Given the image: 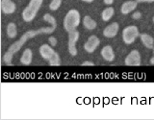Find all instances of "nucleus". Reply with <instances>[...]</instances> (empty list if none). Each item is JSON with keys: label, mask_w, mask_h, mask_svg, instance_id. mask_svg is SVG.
Listing matches in <instances>:
<instances>
[{"label": "nucleus", "mask_w": 154, "mask_h": 120, "mask_svg": "<svg viewBox=\"0 0 154 120\" xmlns=\"http://www.w3.org/2000/svg\"><path fill=\"white\" fill-rule=\"evenodd\" d=\"M79 38V33L77 30H72L69 32V52L71 56L77 55V49H76V42Z\"/></svg>", "instance_id": "obj_5"}, {"label": "nucleus", "mask_w": 154, "mask_h": 120, "mask_svg": "<svg viewBox=\"0 0 154 120\" xmlns=\"http://www.w3.org/2000/svg\"><path fill=\"white\" fill-rule=\"evenodd\" d=\"M114 2V0H104V3L106 5H112Z\"/></svg>", "instance_id": "obj_25"}, {"label": "nucleus", "mask_w": 154, "mask_h": 120, "mask_svg": "<svg viewBox=\"0 0 154 120\" xmlns=\"http://www.w3.org/2000/svg\"><path fill=\"white\" fill-rule=\"evenodd\" d=\"M41 32L40 30H31V31H27L25 34H23V36L19 38V40L17 41H16L14 43H13V44L9 47L8 51H10L11 53H13V54H14V53L18 52L19 50L21 49V47L23 46V44H25V42L29 40V38H32L34 37H36L38 35H40Z\"/></svg>", "instance_id": "obj_3"}, {"label": "nucleus", "mask_w": 154, "mask_h": 120, "mask_svg": "<svg viewBox=\"0 0 154 120\" xmlns=\"http://www.w3.org/2000/svg\"><path fill=\"white\" fill-rule=\"evenodd\" d=\"M82 1H84V2H87V3H91V2H93L94 0H82Z\"/></svg>", "instance_id": "obj_26"}, {"label": "nucleus", "mask_w": 154, "mask_h": 120, "mask_svg": "<svg viewBox=\"0 0 154 120\" xmlns=\"http://www.w3.org/2000/svg\"><path fill=\"white\" fill-rule=\"evenodd\" d=\"M153 22H154V16H153Z\"/></svg>", "instance_id": "obj_29"}, {"label": "nucleus", "mask_w": 154, "mask_h": 120, "mask_svg": "<svg viewBox=\"0 0 154 120\" xmlns=\"http://www.w3.org/2000/svg\"><path fill=\"white\" fill-rule=\"evenodd\" d=\"M80 24V14L78 11L72 9L66 14L64 19V27L67 31L76 30V27Z\"/></svg>", "instance_id": "obj_2"}, {"label": "nucleus", "mask_w": 154, "mask_h": 120, "mask_svg": "<svg viewBox=\"0 0 154 120\" xmlns=\"http://www.w3.org/2000/svg\"><path fill=\"white\" fill-rule=\"evenodd\" d=\"M48 62H49V64L52 66L60 65V57H59V55H58V53H55V55L53 56L49 61H48Z\"/></svg>", "instance_id": "obj_19"}, {"label": "nucleus", "mask_w": 154, "mask_h": 120, "mask_svg": "<svg viewBox=\"0 0 154 120\" xmlns=\"http://www.w3.org/2000/svg\"><path fill=\"white\" fill-rule=\"evenodd\" d=\"M138 2L137 1H126L122 5L120 12L122 14H128L137 8Z\"/></svg>", "instance_id": "obj_12"}, {"label": "nucleus", "mask_w": 154, "mask_h": 120, "mask_svg": "<svg viewBox=\"0 0 154 120\" xmlns=\"http://www.w3.org/2000/svg\"><path fill=\"white\" fill-rule=\"evenodd\" d=\"M62 4V0H52L51 3L49 4V9L51 11H56L60 8Z\"/></svg>", "instance_id": "obj_20"}, {"label": "nucleus", "mask_w": 154, "mask_h": 120, "mask_svg": "<svg viewBox=\"0 0 154 120\" xmlns=\"http://www.w3.org/2000/svg\"><path fill=\"white\" fill-rule=\"evenodd\" d=\"M83 24H84V27L88 29V30H94L96 27V22L90 16H86L84 17Z\"/></svg>", "instance_id": "obj_15"}, {"label": "nucleus", "mask_w": 154, "mask_h": 120, "mask_svg": "<svg viewBox=\"0 0 154 120\" xmlns=\"http://www.w3.org/2000/svg\"><path fill=\"white\" fill-rule=\"evenodd\" d=\"M114 8L112 7H109L107 9H105L104 11L102 12V14H101V17H102V19L104 21H108L110 20L111 18H112V16H114Z\"/></svg>", "instance_id": "obj_17"}, {"label": "nucleus", "mask_w": 154, "mask_h": 120, "mask_svg": "<svg viewBox=\"0 0 154 120\" xmlns=\"http://www.w3.org/2000/svg\"><path fill=\"white\" fill-rule=\"evenodd\" d=\"M141 37V40L143 43V45L148 49H153L154 48V40L151 36L147 35V34H142L140 35Z\"/></svg>", "instance_id": "obj_14"}, {"label": "nucleus", "mask_w": 154, "mask_h": 120, "mask_svg": "<svg viewBox=\"0 0 154 120\" xmlns=\"http://www.w3.org/2000/svg\"><path fill=\"white\" fill-rule=\"evenodd\" d=\"M136 1L138 3H143V2H148V3H150V2H154V0H136Z\"/></svg>", "instance_id": "obj_24"}, {"label": "nucleus", "mask_w": 154, "mask_h": 120, "mask_svg": "<svg viewBox=\"0 0 154 120\" xmlns=\"http://www.w3.org/2000/svg\"><path fill=\"white\" fill-rule=\"evenodd\" d=\"M1 10L4 14H11L16 11V4H14L12 0H2Z\"/></svg>", "instance_id": "obj_9"}, {"label": "nucleus", "mask_w": 154, "mask_h": 120, "mask_svg": "<svg viewBox=\"0 0 154 120\" xmlns=\"http://www.w3.org/2000/svg\"><path fill=\"white\" fill-rule=\"evenodd\" d=\"M153 58H154V48H153Z\"/></svg>", "instance_id": "obj_28"}, {"label": "nucleus", "mask_w": 154, "mask_h": 120, "mask_svg": "<svg viewBox=\"0 0 154 120\" xmlns=\"http://www.w3.org/2000/svg\"><path fill=\"white\" fill-rule=\"evenodd\" d=\"M139 36H140L139 29L137 26L134 25L125 27L122 31V40L126 44L133 43Z\"/></svg>", "instance_id": "obj_4"}, {"label": "nucleus", "mask_w": 154, "mask_h": 120, "mask_svg": "<svg viewBox=\"0 0 154 120\" xmlns=\"http://www.w3.org/2000/svg\"><path fill=\"white\" fill-rule=\"evenodd\" d=\"M124 64L128 66H139L141 65V55L139 51L133 50L129 53L127 57L125 58Z\"/></svg>", "instance_id": "obj_6"}, {"label": "nucleus", "mask_w": 154, "mask_h": 120, "mask_svg": "<svg viewBox=\"0 0 154 120\" xmlns=\"http://www.w3.org/2000/svg\"><path fill=\"white\" fill-rule=\"evenodd\" d=\"M101 56H102V58L105 61L113 62L114 59H115V53H114L113 48L111 47L110 45L103 47L102 50H101Z\"/></svg>", "instance_id": "obj_11"}, {"label": "nucleus", "mask_w": 154, "mask_h": 120, "mask_svg": "<svg viewBox=\"0 0 154 120\" xmlns=\"http://www.w3.org/2000/svg\"><path fill=\"white\" fill-rule=\"evenodd\" d=\"M48 41H49V43L52 46H55L57 44V40L54 37H49V38H48Z\"/></svg>", "instance_id": "obj_21"}, {"label": "nucleus", "mask_w": 154, "mask_h": 120, "mask_svg": "<svg viewBox=\"0 0 154 120\" xmlns=\"http://www.w3.org/2000/svg\"><path fill=\"white\" fill-rule=\"evenodd\" d=\"M55 53L56 52L47 44H42L40 47V54L43 59L46 60V61H49L51 58L55 55Z\"/></svg>", "instance_id": "obj_8"}, {"label": "nucleus", "mask_w": 154, "mask_h": 120, "mask_svg": "<svg viewBox=\"0 0 154 120\" xmlns=\"http://www.w3.org/2000/svg\"><path fill=\"white\" fill-rule=\"evenodd\" d=\"M17 35V26L14 23H9L7 26V36L11 38H16Z\"/></svg>", "instance_id": "obj_16"}, {"label": "nucleus", "mask_w": 154, "mask_h": 120, "mask_svg": "<svg viewBox=\"0 0 154 120\" xmlns=\"http://www.w3.org/2000/svg\"><path fill=\"white\" fill-rule=\"evenodd\" d=\"M100 43L99 38L96 37V36H91L88 40L86 41V43L84 44V49L85 51H87L88 53H93L95 51L96 48L98 47Z\"/></svg>", "instance_id": "obj_7"}, {"label": "nucleus", "mask_w": 154, "mask_h": 120, "mask_svg": "<svg viewBox=\"0 0 154 120\" xmlns=\"http://www.w3.org/2000/svg\"><path fill=\"white\" fill-rule=\"evenodd\" d=\"M150 64H154V58L153 57L151 58V60H150Z\"/></svg>", "instance_id": "obj_27"}, {"label": "nucleus", "mask_w": 154, "mask_h": 120, "mask_svg": "<svg viewBox=\"0 0 154 120\" xmlns=\"http://www.w3.org/2000/svg\"><path fill=\"white\" fill-rule=\"evenodd\" d=\"M118 32H119V24L117 22H114L104 29L103 35L106 38H114L118 34Z\"/></svg>", "instance_id": "obj_10"}, {"label": "nucleus", "mask_w": 154, "mask_h": 120, "mask_svg": "<svg viewBox=\"0 0 154 120\" xmlns=\"http://www.w3.org/2000/svg\"><path fill=\"white\" fill-rule=\"evenodd\" d=\"M141 16H142V14L140 12H135L132 14V18L133 19H139V18H141Z\"/></svg>", "instance_id": "obj_22"}, {"label": "nucleus", "mask_w": 154, "mask_h": 120, "mask_svg": "<svg viewBox=\"0 0 154 120\" xmlns=\"http://www.w3.org/2000/svg\"><path fill=\"white\" fill-rule=\"evenodd\" d=\"M13 56H14V54H13V53L10 52V51H7V52L4 54L3 61H4V62H5V64H6L7 65H12Z\"/></svg>", "instance_id": "obj_18"}, {"label": "nucleus", "mask_w": 154, "mask_h": 120, "mask_svg": "<svg viewBox=\"0 0 154 120\" xmlns=\"http://www.w3.org/2000/svg\"><path fill=\"white\" fill-rule=\"evenodd\" d=\"M43 0H31L28 6L22 12V18L24 21L30 22L36 17L38 11L40 10Z\"/></svg>", "instance_id": "obj_1"}, {"label": "nucleus", "mask_w": 154, "mask_h": 120, "mask_svg": "<svg viewBox=\"0 0 154 120\" xmlns=\"http://www.w3.org/2000/svg\"><path fill=\"white\" fill-rule=\"evenodd\" d=\"M32 59H33V53L31 51V49H25L23 51L21 58H20V62L21 64L24 65H29L32 62Z\"/></svg>", "instance_id": "obj_13"}, {"label": "nucleus", "mask_w": 154, "mask_h": 120, "mask_svg": "<svg viewBox=\"0 0 154 120\" xmlns=\"http://www.w3.org/2000/svg\"><path fill=\"white\" fill-rule=\"evenodd\" d=\"M82 65H84V66H86V65H91V66H93V65H94V62H84L83 64H82Z\"/></svg>", "instance_id": "obj_23"}]
</instances>
